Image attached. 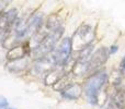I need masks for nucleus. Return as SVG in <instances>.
<instances>
[{"instance_id":"obj_1","label":"nucleus","mask_w":125,"mask_h":109,"mask_svg":"<svg viewBox=\"0 0 125 109\" xmlns=\"http://www.w3.org/2000/svg\"><path fill=\"white\" fill-rule=\"evenodd\" d=\"M106 82H108V73L105 71H99L94 73L86 81L83 85V92L90 104L92 105L98 104L100 92L106 84Z\"/></svg>"},{"instance_id":"obj_2","label":"nucleus","mask_w":125,"mask_h":109,"mask_svg":"<svg viewBox=\"0 0 125 109\" xmlns=\"http://www.w3.org/2000/svg\"><path fill=\"white\" fill-rule=\"evenodd\" d=\"M48 30H50L48 33L42 37V39L39 42L37 46L33 49V55L39 59L44 58L48 52H51L54 49L57 41L61 38L64 28L62 26H58V27L54 28H48Z\"/></svg>"},{"instance_id":"obj_3","label":"nucleus","mask_w":125,"mask_h":109,"mask_svg":"<svg viewBox=\"0 0 125 109\" xmlns=\"http://www.w3.org/2000/svg\"><path fill=\"white\" fill-rule=\"evenodd\" d=\"M43 23V14L42 13H35L25 24H22L17 20L14 26V34L18 39L25 38L30 35L35 34L39 32Z\"/></svg>"},{"instance_id":"obj_4","label":"nucleus","mask_w":125,"mask_h":109,"mask_svg":"<svg viewBox=\"0 0 125 109\" xmlns=\"http://www.w3.org/2000/svg\"><path fill=\"white\" fill-rule=\"evenodd\" d=\"M93 37H94V33H93L92 27L88 24H82L81 26L78 27L73 35V47H76L77 49H82L90 45Z\"/></svg>"},{"instance_id":"obj_5","label":"nucleus","mask_w":125,"mask_h":109,"mask_svg":"<svg viewBox=\"0 0 125 109\" xmlns=\"http://www.w3.org/2000/svg\"><path fill=\"white\" fill-rule=\"evenodd\" d=\"M73 39L66 37L61 42V44L58 45V47L56 48L53 56V60H54L56 66H65L68 62L69 58L73 52Z\"/></svg>"},{"instance_id":"obj_6","label":"nucleus","mask_w":125,"mask_h":109,"mask_svg":"<svg viewBox=\"0 0 125 109\" xmlns=\"http://www.w3.org/2000/svg\"><path fill=\"white\" fill-rule=\"evenodd\" d=\"M109 56H110V52H109L108 48H105V47H101L95 50L94 52H92V55H91L89 62H88L87 73H92L97 69H99L102 64L105 63Z\"/></svg>"},{"instance_id":"obj_7","label":"nucleus","mask_w":125,"mask_h":109,"mask_svg":"<svg viewBox=\"0 0 125 109\" xmlns=\"http://www.w3.org/2000/svg\"><path fill=\"white\" fill-rule=\"evenodd\" d=\"M82 92H83V87L78 83H70L64 90L61 91L62 96L65 99H68V101H76V99H78Z\"/></svg>"},{"instance_id":"obj_8","label":"nucleus","mask_w":125,"mask_h":109,"mask_svg":"<svg viewBox=\"0 0 125 109\" xmlns=\"http://www.w3.org/2000/svg\"><path fill=\"white\" fill-rule=\"evenodd\" d=\"M109 109H125V92L116 91L109 101Z\"/></svg>"},{"instance_id":"obj_9","label":"nucleus","mask_w":125,"mask_h":109,"mask_svg":"<svg viewBox=\"0 0 125 109\" xmlns=\"http://www.w3.org/2000/svg\"><path fill=\"white\" fill-rule=\"evenodd\" d=\"M29 54V46L28 45H21V46H17V47H12L9 50L8 57L9 61L11 60H17V59H22L25 58V56Z\"/></svg>"},{"instance_id":"obj_10","label":"nucleus","mask_w":125,"mask_h":109,"mask_svg":"<svg viewBox=\"0 0 125 109\" xmlns=\"http://www.w3.org/2000/svg\"><path fill=\"white\" fill-rule=\"evenodd\" d=\"M6 107H8V101L7 98L0 96V109H4Z\"/></svg>"},{"instance_id":"obj_11","label":"nucleus","mask_w":125,"mask_h":109,"mask_svg":"<svg viewBox=\"0 0 125 109\" xmlns=\"http://www.w3.org/2000/svg\"><path fill=\"white\" fill-rule=\"evenodd\" d=\"M120 72L125 73V56L122 58L121 62H120Z\"/></svg>"},{"instance_id":"obj_12","label":"nucleus","mask_w":125,"mask_h":109,"mask_svg":"<svg viewBox=\"0 0 125 109\" xmlns=\"http://www.w3.org/2000/svg\"><path fill=\"white\" fill-rule=\"evenodd\" d=\"M117 51V46L116 45H113L110 47V49H109V52H110V55H113L115 54V52Z\"/></svg>"},{"instance_id":"obj_13","label":"nucleus","mask_w":125,"mask_h":109,"mask_svg":"<svg viewBox=\"0 0 125 109\" xmlns=\"http://www.w3.org/2000/svg\"><path fill=\"white\" fill-rule=\"evenodd\" d=\"M4 109H15V108H11V107H6Z\"/></svg>"}]
</instances>
